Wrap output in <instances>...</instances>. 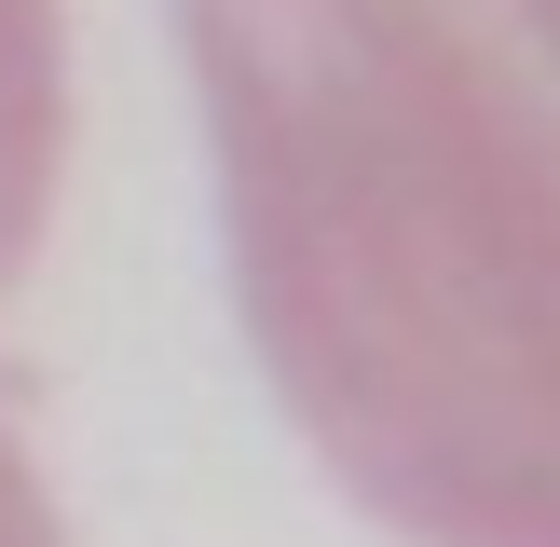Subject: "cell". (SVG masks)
<instances>
[{"mask_svg": "<svg viewBox=\"0 0 560 547\" xmlns=\"http://www.w3.org/2000/svg\"><path fill=\"white\" fill-rule=\"evenodd\" d=\"M233 315L410 547H560V0H178Z\"/></svg>", "mask_w": 560, "mask_h": 547, "instance_id": "cell-1", "label": "cell"}, {"mask_svg": "<svg viewBox=\"0 0 560 547\" xmlns=\"http://www.w3.org/2000/svg\"><path fill=\"white\" fill-rule=\"evenodd\" d=\"M55 178H69V14L0 0V288L42 260Z\"/></svg>", "mask_w": 560, "mask_h": 547, "instance_id": "cell-2", "label": "cell"}, {"mask_svg": "<svg viewBox=\"0 0 560 547\" xmlns=\"http://www.w3.org/2000/svg\"><path fill=\"white\" fill-rule=\"evenodd\" d=\"M0 547H69V520H55L42 452H27V424H14V410H0Z\"/></svg>", "mask_w": 560, "mask_h": 547, "instance_id": "cell-3", "label": "cell"}]
</instances>
